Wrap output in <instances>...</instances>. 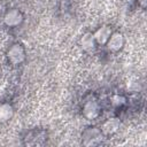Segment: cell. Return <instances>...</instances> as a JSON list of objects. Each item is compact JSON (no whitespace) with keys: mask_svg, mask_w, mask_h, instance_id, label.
Wrapping results in <instances>:
<instances>
[{"mask_svg":"<svg viewBox=\"0 0 147 147\" xmlns=\"http://www.w3.org/2000/svg\"><path fill=\"white\" fill-rule=\"evenodd\" d=\"M14 109L9 103H2L0 105V121L7 122L13 117Z\"/></svg>","mask_w":147,"mask_h":147,"instance_id":"cell-9","label":"cell"},{"mask_svg":"<svg viewBox=\"0 0 147 147\" xmlns=\"http://www.w3.org/2000/svg\"><path fill=\"white\" fill-rule=\"evenodd\" d=\"M95 44H96V42H95V40H94L93 33H91V32H86V33H84L83 37L80 38V46L83 47L84 51L90 52V51L94 49Z\"/></svg>","mask_w":147,"mask_h":147,"instance_id":"cell-8","label":"cell"},{"mask_svg":"<svg viewBox=\"0 0 147 147\" xmlns=\"http://www.w3.org/2000/svg\"><path fill=\"white\" fill-rule=\"evenodd\" d=\"M110 34H111V29L109 26H107V25H102L101 28H99L93 33V37H94V40H95L96 44L106 45V42L108 41Z\"/></svg>","mask_w":147,"mask_h":147,"instance_id":"cell-7","label":"cell"},{"mask_svg":"<svg viewBox=\"0 0 147 147\" xmlns=\"http://www.w3.org/2000/svg\"><path fill=\"white\" fill-rule=\"evenodd\" d=\"M7 59L13 65L22 63L25 59V51L21 44H14L7 51Z\"/></svg>","mask_w":147,"mask_h":147,"instance_id":"cell-1","label":"cell"},{"mask_svg":"<svg viewBox=\"0 0 147 147\" xmlns=\"http://www.w3.org/2000/svg\"><path fill=\"white\" fill-rule=\"evenodd\" d=\"M111 103L114 106H116V107H119V106H122V105L125 103V98L122 96V95H118V94L113 95L111 96Z\"/></svg>","mask_w":147,"mask_h":147,"instance_id":"cell-10","label":"cell"},{"mask_svg":"<svg viewBox=\"0 0 147 147\" xmlns=\"http://www.w3.org/2000/svg\"><path fill=\"white\" fill-rule=\"evenodd\" d=\"M83 115L87 119H95L100 115V106L95 100H88L83 106Z\"/></svg>","mask_w":147,"mask_h":147,"instance_id":"cell-4","label":"cell"},{"mask_svg":"<svg viewBox=\"0 0 147 147\" xmlns=\"http://www.w3.org/2000/svg\"><path fill=\"white\" fill-rule=\"evenodd\" d=\"M102 132L96 127H88L83 133V140L85 145H96L101 141Z\"/></svg>","mask_w":147,"mask_h":147,"instance_id":"cell-2","label":"cell"},{"mask_svg":"<svg viewBox=\"0 0 147 147\" xmlns=\"http://www.w3.org/2000/svg\"><path fill=\"white\" fill-rule=\"evenodd\" d=\"M124 45V37L121 32H111L108 41L106 42L107 48L110 52H118Z\"/></svg>","mask_w":147,"mask_h":147,"instance_id":"cell-5","label":"cell"},{"mask_svg":"<svg viewBox=\"0 0 147 147\" xmlns=\"http://www.w3.org/2000/svg\"><path fill=\"white\" fill-rule=\"evenodd\" d=\"M3 22L7 26L14 28L23 22V15L18 9H10L3 16Z\"/></svg>","mask_w":147,"mask_h":147,"instance_id":"cell-3","label":"cell"},{"mask_svg":"<svg viewBox=\"0 0 147 147\" xmlns=\"http://www.w3.org/2000/svg\"><path fill=\"white\" fill-rule=\"evenodd\" d=\"M140 1V5L142 6V7H145V0H139Z\"/></svg>","mask_w":147,"mask_h":147,"instance_id":"cell-11","label":"cell"},{"mask_svg":"<svg viewBox=\"0 0 147 147\" xmlns=\"http://www.w3.org/2000/svg\"><path fill=\"white\" fill-rule=\"evenodd\" d=\"M119 125H121L119 119L116 118V117H111V118H108L106 122L102 123L100 130H101L102 134L110 136V134H114V133H116L118 131Z\"/></svg>","mask_w":147,"mask_h":147,"instance_id":"cell-6","label":"cell"}]
</instances>
